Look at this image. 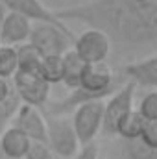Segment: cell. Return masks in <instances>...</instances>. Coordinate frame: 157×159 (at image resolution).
I'll return each mask as SVG.
<instances>
[{
  "label": "cell",
  "instance_id": "cell-27",
  "mask_svg": "<svg viewBox=\"0 0 157 159\" xmlns=\"http://www.w3.org/2000/svg\"><path fill=\"white\" fill-rule=\"evenodd\" d=\"M0 156H2V154H0Z\"/></svg>",
  "mask_w": 157,
  "mask_h": 159
},
{
  "label": "cell",
  "instance_id": "cell-16",
  "mask_svg": "<svg viewBox=\"0 0 157 159\" xmlns=\"http://www.w3.org/2000/svg\"><path fill=\"white\" fill-rule=\"evenodd\" d=\"M37 72L50 85L61 83V80H63V56H44L41 59Z\"/></svg>",
  "mask_w": 157,
  "mask_h": 159
},
{
  "label": "cell",
  "instance_id": "cell-3",
  "mask_svg": "<svg viewBox=\"0 0 157 159\" xmlns=\"http://www.w3.org/2000/svg\"><path fill=\"white\" fill-rule=\"evenodd\" d=\"M74 35L70 30H61L54 24L46 22H35L32 26V34L28 43L39 50V54L44 56H63L69 52L74 44Z\"/></svg>",
  "mask_w": 157,
  "mask_h": 159
},
{
  "label": "cell",
  "instance_id": "cell-26",
  "mask_svg": "<svg viewBox=\"0 0 157 159\" xmlns=\"http://www.w3.org/2000/svg\"><path fill=\"white\" fill-rule=\"evenodd\" d=\"M100 159H104V157H102V156H100Z\"/></svg>",
  "mask_w": 157,
  "mask_h": 159
},
{
  "label": "cell",
  "instance_id": "cell-8",
  "mask_svg": "<svg viewBox=\"0 0 157 159\" xmlns=\"http://www.w3.org/2000/svg\"><path fill=\"white\" fill-rule=\"evenodd\" d=\"M7 11L19 13L22 17H26L32 22H46V24H54L61 30H70L63 19L57 17L56 11H50L41 0H0Z\"/></svg>",
  "mask_w": 157,
  "mask_h": 159
},
{
  "label": "cell",
  "instance_id": "cell-23",
  "mask_svg": "<svg viewBox=\"0 0 157 159\" xmlns=\"http://www.w3.org/2000/svg\"><path fill=\"white\" fill-rule=\"evenodd\" d=\"M72 159H100V146H98V143L94 141V143H89V144L81 146L79 152Z\"/></svg>",
  "mask_w": 157,
  "mask_h": 159
},
{
  "label": "cell",
  "instance_id": "cell-13",
  "mask_svg": "<svg viewBox=\"0 0 157 159\" xmlns=\"http://www.w3.org/2000/svg\"><path fill=\"white\" fill-rule=\"evenodd\" d=\"M32 139L15 126H9L0 133V154L6 159H24Z\"/></svg>",
  "mask_w": 157,
  "mask_h": 159
},
{
  "label": "cell",
  "instance_id": "cell-20",
  "mask_svg": "<svg viewBox=\"0 0 157 159\" xmlns=\"http://www.w3.org/2000/svg\"><path fill=\"white\" fill-rule=\"evenodd\" d=\"M137 111L144 120H157V91H150L141 98Z\"/></svg>",
  "mask_w": 157,
  "mask_h": 159
},
{
  "label": "cell",
  "instance_id": "cell-5",
  "mask_svg": "<svg viewBox=\"0 0 157 159\" xmlns=\"http://www.w3.org/2000/svg\"><path fill=\"white\" fill-rule=\"evenodd\" d=\"M11 87L22 104L44 109L50 98V83L41 78L37 70H17L11 78Z\"/></svg>",
  "mask_w": 157,
  "mask_h": 159
},
{
  "label": "cell",
  "instance_id": "cell-12",
  "mask_svg": "<svg viewBox=\"0 0 157 159\" xmlns=\"http://www.w3.org/2000/svg\"><path fill=\"white\" fill-rule=\"evenodd\" d=\"M109 150V156L104 159H157V150L146 146L141 139H118Z\"/></svg>",
  "mask_w": 157,
  "mask_h": 159
},
{
  "label": "cell",
  "instance_id": "cell-17",
  "mask_svg": "<svg viewBox=\"0 0 157 159\" xmlns=\"http://www.w3.org/2000/svg\"><path fill=\"white\" fill-rule=\"evenodd\" d=\"M17 48V70H37L41 65L43 56L39 54V50L35 46H32L30 43H24Z\"/></svg>",
  "mask_w": 157,
  "mask_h": 159
},
{
  "label": "cell",
  "instance_id": "cell-9",
  "mask_svg": "<svg viewBox=\"0 0 157 159\" xmlns=\"http://www.w3.org/2000/svg\"><path fill=\"white\" fill-rule=\"evenodd\" d=\"M120 74L128 81H133L137 87L157 89V54L124 63Z\"/></svg>",
  "mask_w": 157,
  "mask_h": 159
},
{
  "label": "cell",
  "instance_id": "cell-24",
  "mask_svg": "<svg viewBox=\"0 0 157 159\" xmlns=\"http://www.w3.org/2000/svg\"><path fill=\"white\" fill-rule=\"evenodd\" d=\"M11 80H7V78H2L0 76V100H4L9 93H11Z\"/></svg>",
  "mask_w": 157,
  "mask_h": 159
},
{
  "label": "cell",
  "instance_id": "cell-1",
  "mask_svg": "<svg viewBox=\"0 0 157 159\" xmlns=\"http://www.w3.org/2000/svg\"><path fill=\"white\" fill-rule=\"evenodd\" d=\"M57 17L105 32L115 61L157 54V0H89L57 11Z\"/></svg>",
  "mask_w": 157,
  "mask_h": 159
},
{
  "label": "cell",
  "instance_id": "cell-19",
  "mask_svg": "<svg viewBox=\"0 0 157 159\" xmlns=\"http://www.w3.org/2000/svg\"><path fill=\"white\" fill-rule=\"evenodd\" d=\"M17 69H19V65H17V48L7 46V44H0V76L11 80L13 74L17 72Z\"/></svg>",
  "mask_w": 157,
  "mask_h": 159
},
{
  "label": "cell",
  "instance_id": "cell-6",
  "mask_svg": "<svg viewBox=\"0 0 157 159\" xmlns=\"http://www.w3.org/2000/svg\"><path fill=\"white\" fill-rule=\"evenodd\" d=\"M72 126L78 135L81 146L94 143L96 137L102 133V120H104V100H92L78 106L72 111Z\"/></svg>",
  "mask_w": 157,
  "mask_h": 159
},
{
  "label": "cell",
  "instance_id": "cell-10",
  "mask_svg": "<svg viewBox=\"0 0 157 159\" xmlns=\"http://www.w3.org/2000/svg\"><path fill=\"white\" fill-rule=\"evenodd\" d=\"M11 126L24 131L32 141L46 143V117L43 115V109H37L28 104H20Z\"/></svg>",
  "mask_w": 157,
  "mask_h": 159
},
{
  "label": "cell",
  "instance_id": "cell-14",
  "mask_svg": "<svg viewBox=\"0 0 157 159\" xmlns=\"http://www.w3.org/2000/svg\"><path fill=\"white\" fill-rule=\"evenodd\" d=\"M85 69H87V63L74 52V48H70L69 52L63 54V80H61V83L65 87H69L70 91L76 89L81 81Z\"/></svg>",
  "mask_w": 157,
  "mask_h": 159
},
{
  "label": "cell",
  "instance_id": "cell-7",
  "mask_svg": "<svg viewBox=\"0 0 157 159\" xmlns=\"http://www.w3.org/2000/svg\"><path fill=\"white\" fill-rule=\"evenodd\" d=\"M72 48L87 65L107 63L113 52L111 39L107 37L105 32L98 28H87L85 32H81L74 39Z\"/></svg>",
  "mask_w": 157,
  "mask_h": 159
},
{
  "label": "cell",
  "instance_id": "cell-11",
  "mask_svg": "<svg viewBox=\"0 0 157 159\" xmlns=\"http://www.w3.org/2000/svg\"><path fill=\"white\" fill-rule=\"evenodd\" d=\"M32 20H28L26 17L7 11L2 26H0V44H7V46H20L24 43H28L30 34H32Z\"/></svg>",
  "mask_w": 157,
  "mask_h": 159
},
{
  "label": "cell",
  "instance_id": "cell-22",
  "mask_svg": "<svg viewBox=\"0 0 157 159\" xmlns=\"http://www.w3.org/2000/svg\"><path fill=\"white\" fill-rule=\"evenodd\" d=\"M139 139L146 146L157 150V120H146L144 122V128H142V133Z\"/></svg>",
  "mask_w": 157,
  "mask_h": 159
},
{
  "label": "cell",
  "instance_id": "cell-25",
  "mask_svg": "<svg viewBox=\"0 0 157 159\" xmlns=\"http://www.w3.org/2000/svg\"><path fill=\"white\" fill-rule=\"evenodd\" d=\"M6 15H7V9H6V6L0 2V26H2V22H4V19H6Z\"/></svg>",
  "mask_w": 157,
  "mask_h": 159
},
{
  "label": "cell",
  "instance_id": "cell-2",
  "mask_svg": "<svg viewBox=\"0 0 157 159\" xmlns=\"http://www.w3.org/2000/svg\"><path fill=\"white\" fill-rule=\"evenodd\" d=\"M46 144L59 159H72L81 144L72 120L67 117H46Z\"/></svg>",
  "mask_w": 157,
  "mask_h": 159
},
{
  "label": "cell",
  "instance_id": "cell-15",
  "mask_svg": "<svg viewBox=\"0 0 157 159\" xmlns=\"http://www.w3.org/2000/svg\"><path fill=\"white\" fill-rule=\"evenodd\" d=\"M146 120L141 117V113L137 109H131L129 113H126L122 119L118 120L117 129H115V137L118 139H139L142 133Z\"/></svg>",
  "mask_w": 157,
  "mask_h": 159
},
{
  "label": "cell",
  "instance_id": "cell-18",
  "mask_svg": "<svg viewBox=\"0 0 157 159\" xmlns=\"http://www.w3.org/2000/svg\"><path fill=\"white\" fill-rule=\"evenodd\" d=\"M20 104L22 102H20V98L17 96V93L13 89L4 100H0V133L13 124V119H15Z\"/></svg>",
  "mask_w": 157,
  "mask_h": 159
},
{
  "label": "cell",
  "instance_id": "cell-21",
  "mask_svg": "<svg viewBox=\"0 0 157 159\" xmlns=\"http://www.w3.org/2000/svg\"><path fill=\"white\" fill-rule=\"evenodd\" d=\"M24 159H59L50 148L46 143H39V141H32L28 152H26V157Z\"/></svg>",
  "mask_w": 157,
  "mask_h": 159
},
{
  "label": "cell",
  "instance_id": "cell-4",
  "mask_svg": "<svg viewBox=\"0 0 157 159\" xmlns=\"http://www.w3.org/2000/svg\"><path fill=\"white\" fill-rule=\"evenodd\" d=\"M135 91L137 85L133 81H124L117 91L107 96V100H104V120H102V133L109 139L115 137V129H117L118 120L122 119L126 113H129L133 109V102H135Z\"/></svg>",
  "mask_w": 157,
  "mask_h": 159
}]
</instances>
